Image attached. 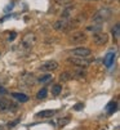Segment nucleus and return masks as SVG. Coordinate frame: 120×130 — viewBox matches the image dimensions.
I'll return each mask as SVG.
<instances>
[{"label":"nucleus","instance_id":"1","mask_svg":"<svg viewBox=\"0 0 120 130\" xmlns=\"http://www.w3.org/2000/svg\"><path fill=\"white\" fill-rule=\"evenodd\" d=\"M111 15H112V9H110L107 7H103L93 15V22L94 23H103L107 20H110Z\"/></svg>","mask_w":120,"mask_h":130},{"label":"nucleus","instance_id":"2","mask_svg":"<svg viewBox=\"0 0 120 130\" xmlns=\"http://www.w3.org/2000/svg\"><path fill=\"white\" fill-rule=\"evenodd\" d=\"M35 43H36V36H35V34H27V35H25L23 38H22L19 46H21L22 49L29 50V49H31V48L35 45Z\"/></svg>","mask_w":120,"mask_h":130},{"label":"nucleus","instance_id":"3","mask_svg":"<svg viewBox=\"0 0 120 130\" xmlns=\"http://www.w3.org/2000/svg\"><path fill=\"white\" fill-rule=\"evenodd\" d=\"M69 63H71L76 67H80V68H87L90 64V62L83 57H71V58H69Z\"/></svg>","mask_w":120,"mask_h":130},{"label":"nucleus","instance_id":"4","mask_svg":"<svg viewBox=\"0 0 120 130\" xmlns=\"http://www.w3.org/2000/svg\"><path fill=\"white\" fill-rule=\"evenodd\" d=\"M107 41H109V35L107 34L101 32V31L93 34V43L96 45H105Z\"/></svg>","mask_w":120,"mask_h":130},{"label":"nucleus","instance_id":"5","mask_svg":"<svg viewBox=\"0 0 120 130\" xmlns=\"http://www.w3.org/2000/svg\"><path fill=\"white\" fill-rule=\"evenodd\" d=\"M57 68H58V63L56 61H45L39 67V70L43 72H52V71H56Z\"/></svg>","mask_w":120,"mask_h":130},{"label":"nucleus","instance_id":"6","mask_svg":"<svg viewBox=\"0 0 120 130\" xmlns=\"http://www.w3.org/2000/svg\"><path fill=\"white\" fill-rule=\"evenodd\" d=\"M72 55H75V57H83V58H87L89 57V55L92 54V50L87 46H79V48H75L72 49Z\"/></svg>","mask_w":120,"mask_h":130},{"label":"nucleus","instance_id":"7","mask_svg":"<svg viewBox=\"0 0 120 130\" xmlns=\"http://www.w3.org/2000/svg\"><path fill=\"white\" fill-rule=\"evenodd\" d=\"M10 108H16V104L9 99L0 98V112H8L10 111Z\"/></svg>","mask_w":120,"mask_h":130},{"label":"nucleus","instance_id":"8","mask_svg":"<svg viewBox=\"0 0 120 130\" xmlns=\"http://www.w3.org/2000/svg\"><path fill=\"white\" fill-rule=\"evenodd\" d=\"M84 40H87V35L83 31H77V32L72 34L71 38H70V41L74 43V44H79V43H82Z\"/></svg>","mask_w":120,"mask_h":130},{"label":"nucleus","instance_id":"9","mask_svg":"<svg viewBox=\"0 0 120 130\" xmlns=\"http://www.w3.org/2000/svg\"><path fill=\"white\" fill-rule=\"evenodd\" d=\"M67 27H69V22H67V20H65V18L57 21V22L53 25V28H54L56 31H66Z\"/></svg>","mask_w":120,"mask_h":130},{"label":"nucleus","instance_id":"10","mask_svg":"<svg viewBox=\"0 0 120 130\" xmlns=\"http://www.w3.org/2000/svg\"><path fill=\"white\" fill-rule=\"evenodd\" d=\"M114 62H115V53H114V52H109V53L105 55V58H103V64H105L107 68H110V67H112Z\"/></svg>","mask_w":120,"mask_h":130},{"label":"nucleus","instance_id":"11","mask_svg":"<svg viewBox=\"0 0 120 130\" xmlns=\"http://www.w3.org/2000/svg\"><path fill=\"white\" fill-rule=\"evenodd\" d=\"M12 97H13L16 101L21 102V103H26V102L30 99L29 95H27V94H23V93H12Z\"/></svg>","mask_w":120,"mask_h":130},{"label":"nucleus","instance_id":"12","mask_svg":"<svg viewBox=\"0 0 120 130\" xmlns=\"http://www.w3.org/2000/svg\"><path fill=\"white\" fill-rule=\"evenodd\" d=\"M54 113H56L54 109H44V111L37 112L36 113V117H44V119H47V117H52Z\"/></svg>","mask_w":120,"mask_h":130},{"label":"nucleus","instance_id":"13","mask_svg":"<svg viewBox=\"0 0 120 130\" xmlns=\"http://www.w3.org/2000/svg\"><path fill=\"white\" fill-rule=\"evenodd\" d=\"M116 109H117V103H116V102H110V103L106 106V112H107L109 115H112Z\"/></svg>","mask_w":120,"mask_h":130},{"label":"nucleus","instance_id":"14","mask_svg":"<svg viewBox=\"0 0 120 130\" xmlns=\"http://www.w3.org/2000/svg\"><path fill=\"white\" fill-rule=\"evenodd\" d=\"M72 77H76V79H83V77H85V72L83 71V68H77V70H75L74 71V73H72Z\"/></svg>","mask_w":120,"mask_h":130},{"label":"nucleus","instance_id":"15","mask_svg":"<svg viewBox=\"0 0 120 130\" xmlns=\"http://www.w3.org/2000/svg\"><path fill=\"white\" fill-rule=\"evenodd\" d=\"M47 95H48V89H47V88H43V89H40V90L37 91L36 98H37V99H44V98H47Z\"/></svg>","mask_w":120,"mask_h":130},{"label":"nucleus","instance_id":"16","mask_svg":"<svg viewBox=\"0 0 120 130\" xmlns=\"http://www.w3.org/2000/svg\"><path fill=\"white\" fill-rule=\"evenodd\" d=\"M101 23H98V25H90V26H87V31H92V32H99L101 31Z\"/></svg>","mask_w":120,"mask_h":130},{"label":"nucleus","instance_id":"17","mask_svg":"<svg viewBox=\"0 0 120 130\" xmlns=\"http://www.w3.org/2000/svg\"><path fill=\"white\" fill-rule=\"evenodd\" d=\"M72 79V73L71 72H62L61 75H59V80L62 81H69Z\"/></svg>","mask_w":120,"mask_h":130},{"label":"nucleus","instance_id":"18","mask_svg":"<svg viewBox=\"0 0 120 130\" xmlns=\"http://www.w3.org/2000/svg\"><path fill=\"white\" fill-rule=\"evenodd\" d=\"M74 9V5H69L65 8V10L62 12V18H65V20H69V17H70V13L71 10Z\"/></svg>","mask_w":120,"mask_h":130},{"label":"nucleus","instance_id":"19","mask_svg":"<svg viewBox=\"0 0 120 130\" xmlns=\"http://www.w3.org/2000/svg\"><path fill=\"white\" fill-rule=\"evenodd\" d=\"M61 91H62V86L59 84L53 85V88H52V94L53 95H59V94H61Z\"/></svg>","mask_w":120,"mask_h":130},{"label":"nucleus","instance_id":"20","mask_svg":"<svg viewBox=\"0 0 120 130\" xmlns=\"http://www.w3.org/2000/svg\"><path fill=\"white\" fill-rule=\"evenodd\" d=\"M112 35H114V38L117 40L120 38V27H119V23L115 25V27L112 28Z\"/></svg>","mask_w":120,"mask_h":130},{"label":"nucleus","instance_id":"21","mask_svg":"<svg viewBox=\"0 0 120 130\" xmlns=\"http://www.w3.org/2000/svg\"><path fill=\"white\" fill-rule=\"evenodd\" d=\"M50 79H52V75H50V73H47V75H44V76H42V77H39V80H37V81L44 84V83H48Z\"/></svg>","mask_w":120,"mask_h":130},{"label":"nucleus","instance_id":"22","mask_svg":"<svg viewBox=\"0 0 120 130\" xmlns=\"http://www.w3.org/2000/svg\"><path fill=\"white\" fill-rule=\"evenodd\" d=\"M69 122H70V117H63V119H59L58 120V125L61 126V127L65 126V125H67Z\"/></svg>","mask_w":120,"mask_h":130},{"label":"nucleus","instance_id":"23","mask_svg":"<svg viewBox=\"0 0 120 130\" xmlns=\"http://www.w3.org/2000/svg\"><path fill=\"white\" fill-rule=\"evenodd\" d=\"M19 121H21V119H16L14 121H12V122H8V125H7V126H8L9 129H12V127H14L16 125H18V124H19Z\"/></svg>","mask_w":120,"mask_h":130},{"label":"nucleus","instance_id":"24","mask_svg":"<svg viewBox=\"0 0 120 130\" xmlns=\"http://www.w3.org/2000/svg\"><path fill=\"white\" fill-rule=\"evenodd\" d=\"M83 108H84V104H83V103H76L72 109H75V111H82Z\"/></svg>","mask_w":120,"mask_h":130},{"label":"nucleus","instance_id":"25","mask_svg":"<svg viewBox=\"0 0 120 130\" xmlns=\"http://www.w3.org/2000/svg\"><path fill=\"white\" fill-rule=\"evenodd\" d=\"M16 36H17V32H14V31H13V32H12V34L9 35V38H8V40H9V41H13V40L16 39Z\"/></svg>","mask_w":120,"mask_h":130},{"label":"nucleus","instance_id":"26","mask_svg":"<svg viewBox=\"0 0 120 130\" xmlns=\"http://www.w3.org/2000/svg\"><path fill=\"white\" fill-rule=\"evenodd\" d=\"M5 94H8V90H7L5 88H0V97L5 95Z\"/></svg>","mask_w":120,"mask_h":130},{"label":"nucleus","instance_id":"27","mask_svg":"<svg viewBox=\"0 0 120 130\" xmlns=\"http://www.w3.org/2000/svg\"><path fill=\"white\" fill-rule=\"evenodd\" d=\"M12 8H13V4H10V5H8V7L5 8V12H8V10H12Z\"/></svg>","mask_w":120,"mask_h":130},{"label":"nucleus","instance_id":"28","mask_svg":"<svg viewBox=\"0 0 120 130\" xmlns=\"http://www.w3.org/2000/svg\"><path fill=\"white\" fill-rule=\"evenodd\" d=\"M0 130H3V126H0Z\"/></svg>","mask_w":120,"mask_h":130}]
</instances>
